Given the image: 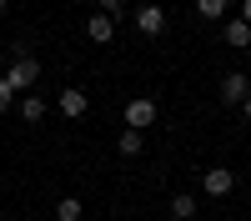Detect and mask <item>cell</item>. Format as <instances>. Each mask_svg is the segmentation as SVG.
Returning a JSON list of instances; mask_svg holds the SVG:
<instances>
[{
    "mask_svg": "<svg viewBox=\"0 0 251 221\" xmlns=\"http://www.w3.org/2000/svg\"><path fill=\"white\" fill-rule=\"evenodd\" d=\"M5 80H10V91H35V80H40V60H35V55H25V50L15 46V60H10Z\"/></svg>",
    "mask_w": 251,
    "mask_h": 221,
    "instance_id": "6da1fadb",
    "label": "cell"
},
{
    "mask_svg": "<svg viewBox=\"0 0 251 221\" xmlns=\"http://www.w3.org/2000/svg\"><path fill=\"white\" fill-rule=\"evenodd\" d=\"M0 60H5V50H0Z\"/></svg>",
    "mask_w": 251,
    "mask_h": 221,
    "instance_id": "d6986e66",
    "label": "cell"
},
{
    "mask_svg": "<svg viewBox=\"0 0 251 221\" xmlns=\"http://www.w3.org/2000/svg\"><path fill=\"white\" fill-rule=\"evenodd\" d=\"M55 106H60V116H71V121H80V116L91 111V96L71 86V91H60V96H55Z\"/></svg>",
    "mask_w": 251,
    "mask_h": 221,
    "instance_id": "5b68a950",
    "label": "cell"
},
{
    "mask_svg": "<svg viewBox=\"0 0 251 221\" xmlns=\"http://www.w3.org/2000/svg\"><path fill=\"white\" fill-rule=\"evenodd\" d=\"M10 100H15V91H10V80H5V75H0V116H5V111H10Z\"/></svg>",
    "mask_w": 251,
    "mask_h": 221,
    "instance_id": "5bb4252c",
    "label": "cell"
},
{
    "mask_svg": "<svg viewBox=\"0 0 251 221\" xmlns=\"http://www.w3.org/2000/svg\"><path fill=\"white\" fill-rule=\"evenodd\" d=\"M86 35L96 40V46H106V40L116 35V20H111V15H91V20H86Z\"/></svg>",
    "mask_w": 251,
    "mask_h": 221,
    "instance_id": "ba28073f",
    "label": "cell"
},
{
    "mask_svg": "<svg viewBox=\"0 0 251 221\" xmlns=\"http://www.w3.org/2000/svg\"><path fill=\"white\" fill-rule=\"evenodd\" d=\"M55 221H80V196H60L55 201Z\"/></svg>",
    "mask_w": 251,
    "mask_h": 221,
    "instance_id": "7c38bea8",
    "label": "cell"
},
{
    "mask_svg": "<svg viewBox=\"0 0 251 221\" xmlns=\"http://www.w3.org/2000/svg\"><path fill=\"white\" fill-rule=\"evenodd\" d=\"M166 211H171V221H191V216H196V196H191V191H176Z\"/></svg>",
    "mask_w": 251,
    "mask_h": 221,
    "instance_id": "9c48e42d",
    "label": "cell"
},
{
    "mask_svg": "<svg viewBox=\"0 0 251 221\" xmlns=\"http://www.w3.org/2000/svg\"><path fill=\"white\" fill-rule=\"evenodd\" d=\"M241 116H246V121H251V96H246V100H241Z\"/></svg>",
    "mask_w": 251,
    "mask_h": 221,
    "instance_id": "e0dca14e",
    "label": "cell"
},
{
    "mask_svg": "<svg viewBox=\"0 0 251 221\" xmlns=\"http://www.w3.org/2000/svg\"><path fill=\"white\" fill-rule=\"evenodd\" d=\"M116 151H121V156H141V151H146V131H121V136H116Z\"/></svg>",
    "mask_w": 251,
    "mask_h": 221,
    "instance_id": "30bf717a",
    "label": "cell"
},
{
    "mask_svg": "<svg viewBox=\"0 0 251 221\" xmlns=\"http://www.w3.org/2000/svg\"><path fill=\"white\" fill-rule=\"evenodd\" d=\"M241 20H246V25H251V0H241Z\"/></svg>",
    "mask_w": 251,
    "mask_h": 221,
    "instance_id": "2e32d148",
    "label": "cell"
},
{
    "mask_svg": "<svg viewBox=\"0 0 251 221\" xmlns=\"http://www.w3.org/2000/svg\"><path fill=\"white\" fill-rule=\"evenodd\" d=\"M136 30L151 35V40L166 35V15H161V5H141V10H136Z\"/></svg>",
    "mask_w": 251,
    "mask_h": 221,
    "instance_id": "8992f818",
    "label": "cell"
},
{
    "mask_svg": "<svg viewBox=\"0 0 251 221\" xmlns=\"http://www.w3.org/2000/svg\"><path fill=\"white\" fill-rule=\"evenodd\" d=\"M246 96H251V80H246L241 71H226V75H221V100H226V106H241Z\"/></svg>",
    "mask_w": 251,
    "mask_h": 221,
    "instance_id": "277c9868",
    "label": "cell"
},
{
    "mask_svg": "<svg viewBox=\"0 0 251 221\" xmlns=\"http://www.w3.org/2000/svg\"><path fill=\"white\" fill-rule=\"evenodd\" d=\"M156 116H161V106H156L151 96L126 100V131H146V126H156Z\"/></svg>",
    "mask_w": 251,
    "mask_h": 221,
    "instance_id": "7a4b0ae2",
    "label": "cell"
},
{
    "mask_svg": "<svg viewBox=\"0 0 251 221\" xmlns=\"http://www.w3.org/2000/svg\"><path fill=\"white\" fill-rule=\"evenodd\" d=\"M196 10H201V20H221L226 15V0H196Z\"/></svg>",
    "mask_w": 251,
    "mask_h": 221,
    "instance_id": "4fadbf2b",
    "label": "cell"
},
{
    "mask_svg": "<svg viewBox=\"0 0 251 221\" xmlns=\"http://www.w3.org/2000/svg\"><path fill=\"white\" fill-rule=\"evenodd\" d=\"M221 35H226V46H236V50H246V46H251V25H246L241 15L226 20V30H221Z\"/></svg>",
    "mask_w": 251,
    "mask_h": 221,
    "instance_id": "52a82bcc",
    "label": "cell"
},
{
    "mask_svg": "<svg viewBox=\"0 0 251 221\" xmlns=\"http://www.w3.org/2000/svg\"><path fill=\"white\" fill-rule=\"evenodd\" d=\"M5 5H10V0H0V15H5Z\"/></svg>",
    "mask_w": 251,
    "mask_h": 221,
    "instance_id": "ac0fdd59",
    "label": "cell"
},
{
    "mask_svg": "<svg viewBox=\"0 0 251 221\" xmlns=\"http://www.w3.org/2000/svg\"><path fill=\"white\" fill-rule=\"evenodd\" d=\"M121 10H126V0H100V15H111V20H116Z\"/></svg>",
    "mask_w": 251,
    "mask_h": 221,
    "instance_id": "9a60e30c",
    "label": "cell"
},
{
    "mask_svg": "<svg viewBox=\"0 0 251 221\" xmlns=\"http://www.w3.org/2000/svg\"><path fill=\"white\" fill-rule=\"evenodd\" d=\"M231 186H236V171H226V166H211L201 176V191L206 196H231Z\"/></svg>",
    "mask_w": 251,
    "mask_h": 221,
    "instance_id": "3957f363",
    "label": "cell"
},
{
    "mask_svg": "<svg viewBox=\"0 0 251 221\" xmlns=\"http://www.w3.org/2000/svg\"><path fill=\"white\" fill-rule=\"evenodd\" d=\"M40 116H46V96H25V100H20V121L40 126Z\"/></svg>",
    "mask_w": 251,
    "mask_h": 221,
    "instance_id": "8fae6325",
    "label": "cell"
}]
</instances>
